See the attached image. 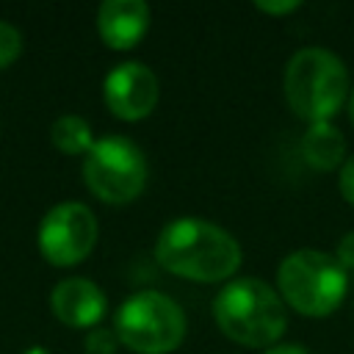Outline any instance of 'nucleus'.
<instances>
[{
    "instance_id": "nucleus-11",
    "label": "nucleus",
    "mask_w": 354,
    "mask_h": 354,
    "mask_svg": "<svg viewBox=\"0 0 354 354\" xmlns=\"http://www.w3.org/2000/svg\"><path fill=\"white\" fill-rule=\"evenodd\" d=\"M301 155L315 169L337 166L343 160V155H346V138H343L340 127H335L329 119L310 122L304 136H301Z\"/></svg>"
},
{
    "instance_id": "nucleus-2",
    "label": "nucleus",
    "mask_w": 354,
    "mask_h": 354,
    "mask_svg": "<svg viewBox=\"0 0 354 354\" xmlns=\"http://www.w3.org/2000/svg\"><path fill=\"white\" fill-rule=\"evenodd\" d=\"M213 315L232 340L246 346L274 343L288 324L279 293L257 277L227 282L213 299Z\"/></svg>"
},
{
    "instance_id": "nucleus-20",
    "label": "nucleus",
    "mask_w": 354,
    "mask_h": 354,
    "mask_svg": "<svg viewBox=\"0 0 354 354\" xmlns=\"http://www.w3.org/2000/svg\"><path fill=\"white\" fill-rule=\"evenodd\" d=\"M348 113H351V122H354V94H351V100H348Z\"/></svg>"
},
{
    "instance_id": "nucleus-4",
    "label": "nucleus",
    "mask_w": 354,
    "mask_h": 354,
    "mask_svg": "<svg viewBox=\"0 0 354 354\" xmlns=\"http://www.w3.org/2000/svg\"><path fill=\"white\" fill-rule=\"evenodd\" d=\"M279 290L290 307L304 315H326L346 296V268L321 249H296L290 252L277 271Z\"/></svg>"
},
{
    "instance_id": "nucleus-10",
    "label": "nucleus",
    "mask_w": 354,
    "mask_h": 354,
    "mask_svg": "<svg viewBox=\"0 0 354 354\" xmlns=\"http://www.w3.org/2000/svg\"><path fill=\"white\" fill-rule=\"evenodd\" d=\"M149 25V6L144 0H105L97 11V28L105 44L124 50L133 47Z\"/></svg>"
},
{
    "instance_id": "nucleus-17",
    "label": "nucleus",
    "mask_w": 354,
    "mask_h": 354,
    "mask_svg": "<svg viewBox=\"0 0 354 354\" xmlns=\"http://www.w3.org/2000/svg\"><path fill=\"white\" fill-rule=\"evenodd\" d=\"M257 8L268 14H285V11L299 8V0H257Z\"/></svg>"
},
{
    "instance_id": "nucleus-18",
    "label": "nucleus",
    "mask_w": 354,
    "mask_h": 354,
    "mask_svg": "<svg viewBox=\"0 0 354 354\" xmlns=\"http://www.w3.org/2000/svg\"><path fill=\"white\" fill-rule=\"evenodd\" d=\"M266 354H310V351L299 343H279V346H271Z\"/></svg>"
},
{
    "instance_id": "nucleus-7",
    "label": "nucleus",
    "mask_w": 354,
    "mask_h": 354,
    "mask_svg": "<svg viewBox=\"0 0 354 354\" xmlns=\"http://www.w3.org/2000/svg\"><path fill=\"white\" fill-rule=\"evenodd\" d=\"M97 241V218L83 202H61L50 207L39 224V249L53 266L83 260Z\"/></svg>"
},
{
    "instance_id": "nucleus-6",
    "label": "nucleus",
    "mask_w": 354,
    "mask_h": 354,
    "mask_svg": "<svg viewBox=\"0 0 354 354\" xmlns=\"http://www.w3.org/2000/svg\"><path fill=\"white\" fill-rule=\"evenodd\" d=\"M86 185L105 202H130L147 183V158L124 136H105L91 144L83 160Z\"/></svg>"
},
{
    "instance_id": "nucleus-12",
    "label": "nucleus",
    "mask_w": 354,
    "mask_h": 354,
    "mask_svg": "<svg viewBox=\"0 0 354 354\" xmlns=\"http://www.w3.org/2000/svg\"><path fill=\"white\" fill-rule=\"evenodd\" d=\"M53 144L66 152V155H80V152H88L91 144H94V136H91V124L77 116V113H64L53 122Z\"/></svg>"
},
{
    "instance_id": "nucleus-16",
    "label": "nucleus",
    "mask_w": 354,
    "mask_h": 354,
    "mask_svg": "<svg viewBox=\"0 0 354 354\" xmlns=\"http://www.w3.org/2000/svg\"><path fill=\"white\" fill-rule=\"evenodd\" d=\"M335 257H337V263H340L343 268H354V230L340 238Z\"/></svg>"
},
{
    "instance_id": "nucleus-9",
    "label": "nucleus",
    "mask_w": 354,
    "mask_h": 354,
    "mask_svg": "<svg viewBox=\"0 0 354 354\" xmlns=\"http://www.w3.org/2000/svg\"><path fill=\"white\" fill-rule=\"evenodd\" d=\"M50 307L69 326H94L105 315V293L86 277H66L53 288Z\"/></svg>"
},
{
    "instance_id": "nucleus-19",
    "label": "nucleus",
    "mask_w": 354,
    "mask_h": 354,
    "mask_svg": "<svg viewBox=\"0 0 354 354\" xmlns=\"http://www.w3.org/2000/svg\"><path fill=\"white\" fill-rule=\"evenodd\" d=\"M22 354H50V351H47L44 346H30V348H28V351H22Z\"/></svg>"
},
{
    "instance_id": "nucleus-15",
    "label": "nucleus",
    "mask_w": 354,
    "mask_h": 354,
    "mask_svg": "<svg viewBox=\"0 0 354 354\" xmlns=\"http://www.w3.org/2000/svg\"><path fill=\"white\" fill-rule=\"evenodd\" d=\"M340 191L354 205V155H348L340 166Z\"/></svg>"
},
{
    "instance_id": "nucleus-13",
    "label": "nucleus",
    "mask_w": 354,
    "mask_h": 354,
    "mask_svg": "<svg viewBox=\"0 0 354 354\" xmlns=\"http://www.w3.org/2000/svg\"><path fill=\"white\" fill-rule=\"evenodd\" d=\"M19 50H22V36H19V30H17L11 22L0 19V69L8 66V64L19 55Z\"/></svg>"
},
{
    "instance_id": "nucleus-8",
    "label": "nucleus",
    "mask_w": 354,
    "mask_h": 354,
    "mask_svg": "<svg viewBox=\"0 0 354 354\" xmlns=\"http://www.w3.org/2000/svg\"><path fill=\"white\" fill-rule=\"evenodd\" d=\"M105 102L122 119H141L158 102V77L141 61H122L105 75Z\"/></svg>"
},
{
    "instance_id": "nucleus-1",
    "label": "nucleus",
    "mask_w": 354,
    "mask_h": 354,
    "mask_svg": "<svg viewBox=\"0 0 354 354\" xmlns=\"http://www.w3.org/2000/svg\"><path fill=\"white\" fill-rule=\"evenodd\" d=\"M155 254L163 268L202 282L224 279L241 263L238 241L218 224L196 216L171 218L158 235Z\"/></svg>"
},
{
    "instance_id": "nucleus-3",
    "label": "nucleus",
    "mask_w": 354,
    "mask_h": 354,
    "mask_svg": "<svg viewBox=\"0 0 354 354\" xmlns=\"http://www.w3.org/2000/svg\"><path fill=\"white\" fill-rule=\"evenodd\" d=\"M348 72L326 47H301L285 64V97L307 122L329 119L346 100Z\"/></svg>"
},
{
    "instance_id": "nucleus-5",
    "label": "nucleus",
    "mask_w": 354,
    "mask_h": 354,
    "mask_svg": "<svg viewBox=\"0 0 354 354\" xmlns=\"http://www.w3.org/2000/svg\"><path fill=\"white\" fill-rule=\"evenodd\" d=\"M113 332L133 351L163 354L183 340L185 313L171 296L160 290H138L119 304Z\"/></svg>"
},
{
    "instance_id": "nucleus-14",
    "label": "nucleus",
    "mask_w": 354,
    "mask_h": 354,
    "mask_svg": "<svg viewBox=\"0 0 354 354\" xmlns=\"http://www.w3.org/2000/svg\"><path fill=\"white\" fill-rule=\"evenodd\" d=\"M116 343H119V335L113 329H105V326H94L86 335V351L88 354H113Z\"/></svg>"
}]
</instances>
